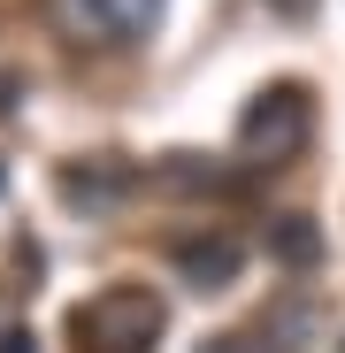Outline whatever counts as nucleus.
Wrapping results in <instances>:
<instances>
[{"label": "nucleus", "mask_w": 345, "mask_h": 353, "mask_svg": "<svg viewBox=\"0 0 345 353\" xmlns=\"http://www.w3.org/2000/svg\"><path fill=\"white\" fill-rule=\"evenodd\" d=\"M70 345L77 353H154L169 330V300L154 284H100L92 300L70 307Z\"/></svg>", "instance_id": "f257e3e1"}, {"label": "nucleus", "mask_w": 345, "mask_h": 353, "mask_svg": "<svg viewBox=\"0 0 345 353\" xmlns=\"http://www.w3.org/2000/svg\"><path fill=\"white\" fill-rule=\"evenodd\" d=\"M315 139V92L300 85V77H276V85H261L246 108H238V146L253 154V161H292L300 146Z\"/></svg>", "instance_id": "f03ea898"}, {"label": "nucleus", "mask_w": 345, "mask_h": 353, "mask_svg": "<svg viewBox=\"0 0 345 353\" xmlns=\"http://www.w3.org/2000/svg\"><path fill=\"white\" fill-rule=\"evenodd\" d=\"M39 8H46L54 31L77 39V46H138L161 23L169 0H39Z\"/></svg>", "instance_id": "7ed1b4c3"}, {"label": "nucleus", "mask_w": 345, "mask_h": 353, "mask_svg": "<svg viewBox=\"0 0 345 353\" xmlns=\"http://www.w3.org/2000/svg\"><path fill=\"white\" fill-rule=\"evenodd\" d=\"M169 269H177L192 292H230L238 269H246V246L230 239V230H192V239L169 246Z\"/></svg>", "instance_id": "20e7f679"}, {"label": "nucleus", "mask_w": 345, "mask_h": 353, "mask_svg": "<svg viewBox=\"0 0 345 353\" xmlns=\"http://www.w3.org/2000/svg\"><path fill=\"white\" fill-rule=\"evenodd\" d=\"M54 192H62L70 208H85V215H107V208H123V200L138 192V169L115 161V154H100V161H70L62 176H54Z\"/></svg>", "instance_id": "39448f33"}, {"label": "nucleus", "mask_w": 345, "mask_h": 353, "mask_svg": "<svg viewBox=\"0 0 345 353\" xmlns=\"http://www.w3.org/2000/svg\"><path fill=\"white\" fill-rule=\"evenodd\" d=\"M322 254H330V246H322V223H315V215H276V223H269V261H276V269H300V276H307V269H322Z\"/></svg>", "instance_id": "423d86ee"}, {"label": "nucleus", "mask_w": 345, "mask_h": 353, "mask_svg": "<svg viewBox=\"0 0 345 353\" xmlns=\"http://www.w3.org/2000/svg\"><path fill=\"white\" fill-rule=\"evenodd\" d=\"M154 185H161V192H230L238 176L215 169L207 154H161V161H154Z\"/></svg>", "instance_id": "0eeeda50"}, {"label": "nucleus", "mask_w": 345, "mask_h": 353, "mask_svg": "<svg viewBox=\"0 0 345 353\" xmlns=\"http://www.w3.org/2000/svg\"><path fill=\"white\" fill-rule=\"evenodd\" d=\"M200 353H292V345H284V338L261 323V330H222V338H207Z\"/></svg>", "instance_id": "6e6552de"}, {"label": "nucleus", "mask_w": 345, "mask_h": 353, "mask_svg": "<svg viewBox=\"0 0 345 353\" xmlns=\"http://www.w3.org/2000/svg\"><path fill=\"white\" fill-rule=\"evenodd\" d=\"M0 353H39V338L31 330H0Z\"/></svg>", "instance_id": "1a4fd4ad"}, {"label": "nucleus", "mask_w": 345, "mask_h": 353, "mask_svg": "<svg viewBox=\"0 0 345 353\" xmlns=\"http://www.w3.org/2000/svg\"><path fill=\"white\" fill-rule=\"evenodd\" d=\"M337 353H345V345H337Z\"/></svg>", "instance_id": "9d476101"}]
</instances>
